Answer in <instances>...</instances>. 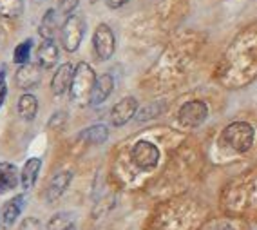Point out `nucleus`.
<instances>
[{"mask_svg":"<svg viewBox=\"0 0 257 230\" xmlns=\"http://www.w3.org/2000/svg\"><path fill=\"white\" fill-rule=\"evenodd\" d=\"M78 2L80 0H58V8H60V11L64 15H73V11L78 8Z\"/></svg>","mask_w":257,"mask_h":230,"instance_id":"obj_22","label":"nucleus"},{"mask_svg":"<svg viewBox=\"0 0 257 230\" xmlns=\"http://www.w3.org/2000/svg\"><path fill=\"white\" fill-rule=\"evenodd\" d=\"M94 83H96V73L91 65L85 64V62H80L76 67H74L73 74V82H71V101L74 105L85 107L91 103V94L92 89H94Z\"/></svg>","mask_w":257,"mask_h":230,"instance_id":"obj_1","label":"nucleus"},{"mask_svg":"<svg viewBox=\"0 0 257 230\" xmlns=\"http://www.w3.org/2000/svg\"><path fill=\"white\" fill-rule=\"evenodd\" d=\"M74 67L73 64H62L56 69L55 76L51 80V91L55 92L56 96H62L71 89V82H73Z\"/></svg>","mask_w":257,"mask_h":230,"instance_id":"obj_8","label":"nucleus"},{"mask_svg":"<svg viewBox=\"0 0 257 230\" xmlns=\"http://www.w3.org/2000/svg\"><path fill=\"white\" fill-rule=\"evenodd\" d=\"M127 2H128V0H105L107 8H110V10H118V8L125 6Z\"/></svg>","mask_w":257,"mask_h":230,"instance_id":"obj_24","label":"nucleus"},{"mask_svg":"<svg viewBox=\"0 0 257 230\" xmlns=\"http://www.w3.org/2000/svg\"><path fill=\"white\" fill-rule=\"evenodd\" d=\"M24 11V0H0V15L6 19H19Z\"/></svg>","mask_w":257,"mask_h":230,"instance_id":"obj_20","label":"nucleus"},{"mask_svg":"<svg viewBox=\"0 0 257 230\" xmlns=\"http://www.w3.org/2000/svg\"><path fill=\"white\" fill-rule=\"evenodd\" d=\"M58 47L55 40H42V44L37 49V62L42 69H51L58 62Z\"/></svg>","mask_w":257,"mask_h":230,"instance_id":"obj_12","label":"nucleus"},{"mask_svg":"<svg viewBox=\"0 0 257 230\" xmlns=\"http://www.w3.org/2000/svg\"><path fill=\"white\" fill-rule=\"evenodd\" d=\"M131 160L140 170L156 169L158 163H160V149L152 142L140 140V142L134 143L133 151H131Z\"/></svg>","mask_w":257,"mask_h":230,"instance_id":"obj_4","label":"nucleus"},{"mask_svg":"<svg viewBox=\"0 0 257 230\" xmlns=\"http://www.w3.org/2000/svg\"><path fill=\"white\" fill-rule=\"evenodd\" d=\"M31 49H33V38H28V40H24L22 44L15 47V53H13V62L19 65H24L29 62V56H31Z\"/></svg>","mask_w":257,"mask_h":230,"instance_id":"obj_21","label":"nucleus"},{"mask_svg":"<svg viewBox=\"0 0 257 230\" xmlns=\"http://www.w3.org/2000/svg\"><path fill=\"white\" fill-rule=\"evenodd\" d=\"M87 2H89V4H96L98 0H87Z\"/></svg>","mask_w":257,"mask_h":230,"instance_id":"obj_25","label":"nucleus"},{"mask_svg":"<svg viewBox=\"0 0 257 230\" xmlns=\"http://www.w3.org/2000/svg\"><path fill=\"white\" fill-rule=\"evenodd\" d=\"M40 65L37 64H24L20 65V69L17 71V85L24 91L37 87L40 83Z\"/></svg>","mask_w":257,"mask_h":230,"instance_id":"obj_10","label":"nucleus"},{"mask_svg":"<svg viewBox=\"0 0 257 230\" xmlns=\"http://www.w3.org/2000/svg\"><path fill=\"white\" fill-rule=\"evenodd\" d=\"M92 47H94V53L100 60H109L112 58L116 51V38L112 29L107 26V24H100L96 29H94V35H92Z\"/></svg>","mask_w":257,"mask_h":230,"instance_id":"obj_6","label":"nucleus"},{"mask_svg":"<svg viewBox=\"0 0 257 230\" xmlns=\"http://www.w3.org/2000/svg\"><path fill=\"white\" fill-rule=\"evenodd\" d=\"M207 118H208V107L201 100L187 101L178 110L179 124L183 125V127H188V129H196V127L203 125Z\"/></svg>","mask_w":257,"mask_h":230,"instance_id":"obj_5","label":"nucleus"},{"mask_svg":"<svg viewBox=\"0 0 257 230\" xmlns=\"http://www.w3.org/2000/svg\"><path fill=\"white\" fill-rule=\"evenodd\" d=\"M20 172L13 163L8 161H0V194L10 192L19 187Z\"/></svg>","mask_w":257,"mask_h":230,"instance_id":"obj_13","label":"nucleus"},{"mask_svg":"<svg viewBox=\"0 0 257 230\" xmlns=\"http://www.w3.org/2000/svg\"><path fill=\"white\" fill-rule=\"evenodd\" d=\"M74 226H76V216L73 212H56L47 221V230H74Z\"/></svg>","mask_w":257,"mask_h":230,"instance_id":"obj_18","label":"nucleus"},{"mask_svg":"<svg viewBox=\"0 0 257 230\" xmlns=\"http://www.w3.org/2000/svg\"><path fill=\"white\" fill-rule=\"evenodd\" d=\"M37 112H38V100L35 94H22L19 100V114L22 116V120L26 122H31L37 118Z\"/></svg>","mask_w":257,"mask_h":230,"instance_id":"obj_17","label":"nucleus"},{"mask_svg":"<svg viewBox=\"0 0 257 230\" xmlns=\"http://www.w3.org/2000/svg\"><path fill=\"white\" fill-rule=\"evenodd\" d=\"M112 89H114V78H112L109 73L98 76L96 83H94V89H92L91 103H89V105H92V107L101 105V103L110 96Z\"/></svg>","mask_w":257,"mask_h":230,"instance_id":"obj_11","label":"nucleus"},{"mask_svg":"<svg viewBox=\"0 0 257 230\" xmlns=\"http://www.w3.org/2000/svg\"><path fill=\"white\" fill-rule=\"evenodd\" d=\"M138 112V100L134 96H125L112 107L110 110V122L114 127H123L133 120Z\"/></svg>","mask_w":257,"mask_h":230,"instance_id":"obj_7","label":"nucleus"},{"mask_svg":"<svg viewBox=\"0 0 257 230\" xmlns=\"http://www.w3.org/2000/svg\"><path fill=\"white\" fill-rule=\"evenodd\" d=\"M71 180H73V172L71 170H62V172L53 176L46 190L47 201H56L67 190V187L71 185Z\"/></svg>","mask_w":257,"mask_h":230,"instance_id":"obj_9","label":"nucleus"},{"mask_svg":"<svg viewBox=\"0 0 257 230\" xmlns=\"http://www.w3.org/2000/svg\"><path fill=\"white\" fill-rule=\"evenodd\" d=\"M83 35H85V20L80 15H69L62 24V31H60L62 47L67 53H74L82 44Z\"/></svg>","mask_w":257,"mask_h":230,"instance_id":"obj_3","label":"nucleus"},{"mask_svg":"<svg viewBox=\"0 0 257 230\" xmlns=\"http://www.w3.org/2000/svg\"><path fill=\"white\" fill-rule=\"evenodd\" d=\"M6 96H8V85H6V76H4V73H0V107L4 105Z\"/></svg>","mask_w":257,"mask_h":230,"instance_id":"obj_23","label":"nucleus"},{"mask_svg":"<svg viewBox=\"0 0 257 230\" xmlns=\"http://www.w3.org/2000/svg\"><path fill=\"white\" fill-rule=\"evenodd\" d=\"M78 138L82 142L89 143V145H101V143H105L109 140V129H107L105 125H91L87 129H83L82 133L78 134Z\"/></svg>","mask_w":257,"mask_h":230,"instance_id":"obj_16","label":"nucleus"},{"mask_svg":"<svg viewBox=\"0 0 257 230\" xmlns=\"http://www.w3.org/2000/svg\"><path fill=\"white\" fill-rule=\"evenodd\" d=\"M58 29V20H56V11L55 10H47L44 19H42L40 26H38V33L44 40H53L55 38V33Z\"/></svg>","mask_w":257,"mask_h":230,"instance_id":"obj_19","label":"nucleus"},{"mask_svg":"<svg viewBox=\"0 0 257 230\" xmlns=\"http://www.w3.org/2000/svg\"><path fill=\"white\" fill-rule=\"evenodd\" d=\"M24 203H26V198L22 194H19V196H15L10 201L4 203V207H2V226L10 228L15 221L19 219V216L24 210Z\"/></svg>","mask_w":257,"mask_h":230,"instance_id":"obj_14","label":"nucleus"},{"mask_svg":"<svg viewBox=\"0 0 257 230\" xmlns=\"http://www.w3.org/2000/svg\"><path fill=\"white\" fill-rule=\"evenodd\" d=\"M221 142L225 143L226 147H230L232 151L244 154L253 147L255 142V129L248 122H232L223 129L221 133Z\"/></svg>","mask_w":257,"mask_h":230,"instance_id":"obj_2","label":"nucleus"},{"mask_svg":"<svg viewBox=\"0 0 257 230\" xmlns=\"http://www.w3.org/2000/svg\"><path fill=\"white\" fill-rule=\"evenodd\" d=\"M40 169H42L40 158H29V160L24 163L22 170H20V185H22L24 190H29L35 187L38 174H40Z\"/></svg>","mask_w":257,"mask_h":230,"instance_id":"obj_15","label":"nucleus"}]
</instances>
